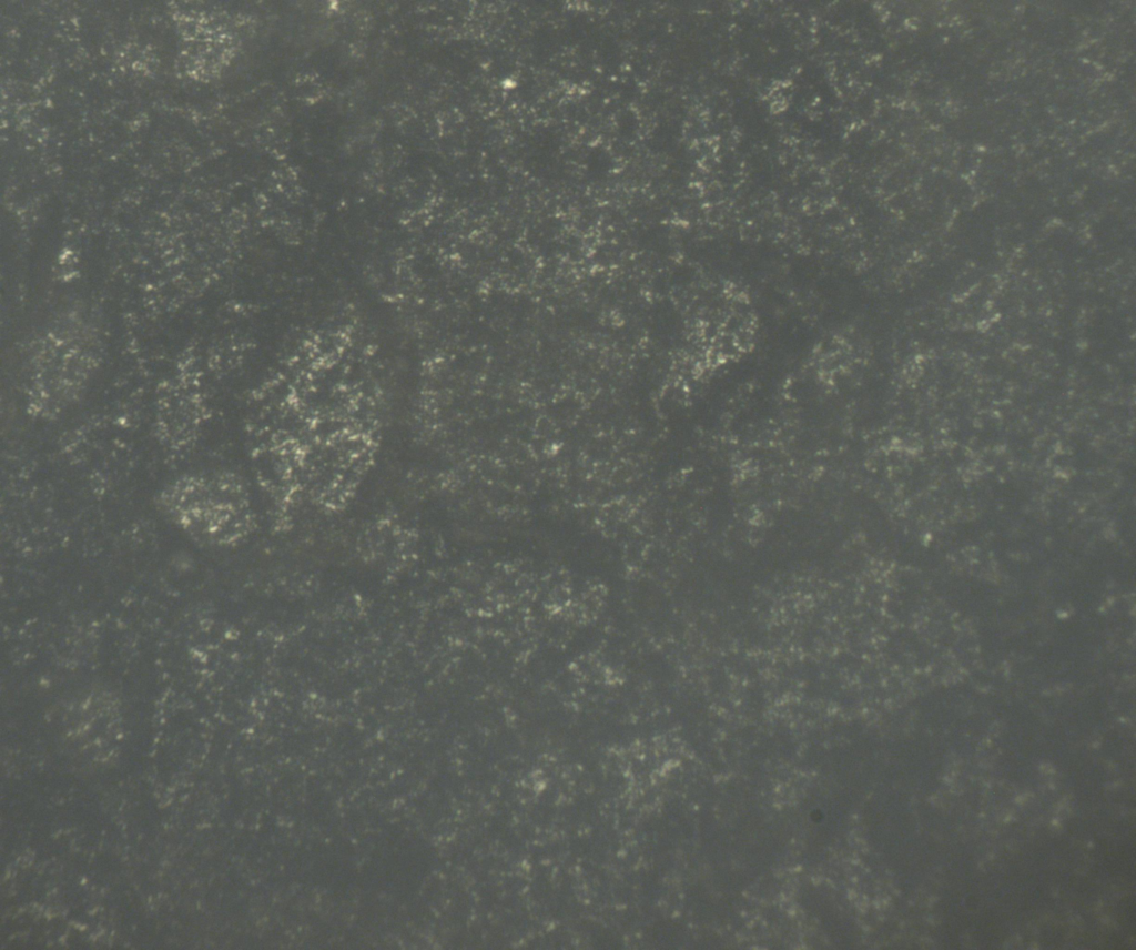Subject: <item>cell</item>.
<instances>
[{
	"instance_id": "obj_1",
	"label": "cell",
	"mask_w": 1136,
	"mask_h": 950,
	"mask_svg": "<svg viewBox=\"0 0 1136 950\" xmlns=\"http://www.w3.org/2000/svg\"><path fill=\"white\" fill-rule=\"evenodd\" d=\"M155 504L186 535L207 546L236 540L250 521L245 487L229 472L182 475L160 491Z\"/></svg>"
}]
</instances>
